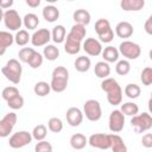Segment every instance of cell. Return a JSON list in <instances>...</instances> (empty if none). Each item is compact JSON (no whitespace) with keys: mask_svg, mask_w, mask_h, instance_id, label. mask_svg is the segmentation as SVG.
Here are the masks:
<instances>
[{"mask_svg":"<svg viewBox=\"0 0 152 152\" xmlns=\"http://www.w3.org/2000/svg\"><path fill=\"white\" fill-rule=\"evenodd\" d=\"M101 89L107 94V101L112 106H118L122 102V89L116 82V80L108 77L102 80Z\"/></svg>","mask_w":152,"mask_h":152,"instance_id":"1","label":"cell"},{"mask_svg":"<svg viewBox=\"0 0 152 152\" xmlns=\"http://www.w3.org/2000/svg\"><path fill=\"white\" fill-rule=\"evenodd\" d=\"M1 72L4 74V76L12 82L13 84H18L21 80V74H23V68L21 64L19 63L18 59L15 58H11L5 66H2Z\"/></svg>","mask_w":152,"mask_h":152,"instance_id":"2","label":"cell"},{"mask_svg":"<svg viewBox=\"0 0 152 152\" xmlns=\"http://www.w3.org/2000/svg\"><path fill=\"white\" fill-rule=\"evenodd\" d=\"M83 114L89 121H93V122L99 121L102 116V108L100 102L94 99L87 100L83 104Z\"/></svg>","mask_w":152,"mask_h":152,"instance_id":"3","label":"cell"},{"mask_svg":"<svg viewBox=\"0 0 152 152\" xmlns=\"http://www.w3.org/2000/svg\"><path fill=\"white\" fill-rule=\"evenodd\" d=\"M95 31L102 43H110L114 38V31L110 27V23L104 18L99 19L95 23Z\"/></svg>","mask_w":152,"mask_h":152,"instance_id":"4","label":"cell"},{"mask_svg":"<svg viewBox=\"0 0 152 152\" xmlns=\"http://www.w3.org/2000/svg\"><path fill=\"white\" fill-rule=\"evenodd\" d=\"M131 125L134 128L135 133H142L152 128V115L148 113H141L137 114L135 116H132Z\"/></svg>","mask_w":152,"mask_h":152,"instance_id":"5","label":"cell"},{"mask_svg":"<svg viewBox=\"0 0 152 152\" xmlns=\"http://www.w3.org/2000/svg\"><path fill=\"white\" fill-rule=\"evenodd\" d=\"M32 139H33L32 133H28L27 131H19V132L13 133L10 137L8 145L12 148H21V147L30 145Z\"/></svg>","mask_w":152,"mask_h":152,"instance_id":"6","label":"cell"},{"mask_svg":"<svg viewBox=\"0 0 152 152\" xmlns=\"http://www.w3.org/2000/svg\"><path fill=\"white\" fill-rule=\"evenodd\" d=\"M119 52L127 59H137L141 53V49L134 42L124 40L119 45Z\"/></svg>","mask_w":152,"mask_h":152,"instance_id":"7","label":"cell"},{"mask_svg":"<svg viewBox=\"0 0 152 152\" xmlns=\"http://www.w3.org/2000/svg\"><path fill=\"white\" fill-rule=\"evenodd\" d=\"M2 19L5 26L11 31H19V28L23 25V19L20 18L19 13L15 10H6L2 13Z\"/></svg>","mask_w":152,"mask_h":152,"instance_id":"8","label":"cell"},{"mask_svg":"<svg viewBox=\"0 0 152 152\" xmlns=\"http://www.w3.org/2000/svg\"><path fill=\"white\" fill-rule=\"evenodd\" d=\"M17 119H18L17 114L14 112H10L0 120V137L1 138H6L10 135V133L12 132L13 127L17 124Z\"/></svg>","mask_w":152,"mask_h":152,"instance_id":"9","label":"cell"},{"mask_svg":"<svg viewBox=\"0 0 152 152\" xmlns=\"http://www.w3.org/2000/svg\"><path fill=\"white\" fill-rule=\"evenodd\" d=\"M88 144L95 148L108 150L110 148V134H104V133L91 134L88 138Z\"/></svg>","mask_w":152,"mask_h":152,"instance_id":"10","label":"cell"},{"mask_svg":"<svg viewBox=\"0 0 152 152\" xmlns=\"http://www.w3.org/2000/svg\"><path fill=\"white\" fill-rule=\"evenodd\" d=\"M109 129L113 133H119L125 126V115L120 109H114L109 115Z\"/></svg>","mask_w":152,"mask_h":152,"instance_id":"11","label":"cell"},{"mask_svg":"<svg viewBox=\"0 0 152 152\" xmlns=\"http://www.w3.org/2000/svg\"><path fill=\"white\" fill-rule=\"evenodd\" d=\"M51 38V32L48 28H39L31 36V43L33 46H46Z\"/></svg>","mask_w":152,"mask_h":152,"instance_id":"12","label":"cell"},{"mask_svg":"<svg viewBox=\"0 0 152 152\" xmlns=\"http://www.w3.org/2000/svg\"><path fill=\"white\" fill-rule=\"evenodd\" d=\"M83 50L86 51V53H88L89 56H94V57L101 55L103 51L101 42L97 40L96 38H87L83 42Z\"/></svg>","mask_w":152,"mask_h":152,"instance_id":"13","label":"cell"},{"mask_svg":"<svg viewBox=\"0 0 152 152\" xmlns=\"http://www.w3.org/2000/svg\"><path fill=\"white\" fill-rule=\"evenodd\" d=\"M83 113L80 108L77 107H70L68 110H66V114H65V118H66V121L70 126L72 127H77L82 124L83 121Z\"/></svg>","mask_w":152,"mask_h":152,"instance_id":"14","label":"cell"},{"mask_svg":"<svg viewBox=\"0 0 152 152\" xmlns=\"http://www.w3.org/2000/svg\"><path fill=\"white\" fill-rule=\"evenodd\" d=\"M86 26L84 25H81V24H74L71 26V30L70 32L66 34V38H70V39H74V40H77V42H81L83 40V38L86 37Z\"/></svg>","mask_w":152,"mask_h":152,"instance_id":"15","label":"cell"},{"mask_svg":"<svg viewBox=\"0 0 152 152\" xmlns=\"http://www.w3.org/2000/svg\"><path fill=\"white\" fill-rule=\"evenodd\" d=\"M115 33L119 38H129L133 34V26L128 21H120L115 26Z\"/></svg>","mask_w":152,"mask_h":152,"instance_id":"16","label":"cell"},{"mask_svg":"<svg viewBox=\"0 0 152 152\" xmlns=\"http://www.w3.org/2000/svg\"><path fill=\"white\" fill-rule=\"evenodd\" d=\"M144 6H145L144 0H121L120 2V7L126 12H129V11L137 12L142 10Z\"/></svg>","mask_w":152,"mask_h":152,"instance_id":"17","label":"cell"},{"mask_svg":"<svg viewBox=\"0 0 152 152\" xmlns=\"http://www.w3.org/2000/svg\"><path fill=\"white\" fill-rule=\"evenodd\" d=\"M110 150L112 152H127V146L119 134H110Z\"/></svg>","mask_w":152,"mask_h":152,"instance_id":"18","label":"cell"},{"mask_svg":"<svg viewBox=\"0 0 152 152\" xmlns=\"http://www.w3.org/2000/svg\"><path fill=\"white\" fill-rule=\"evenodd\" d=\"M42 14H43L44 19H45L48 23H53V21H56V20L59 18V10H58L56 6L48 5V6H45V7L43 8Z\"/></svg>","mask_w":152,"mask_h":152,"instance_id":"19","label":"cell"},{"mask_svg":"<svg viewBox=\"0 0 152 152\" xmlns=\"http://www.w3.org/2000/svg\"><path fill=\"white\" fill-rule=\"evenodd\" d=\"M88 144V139L82 133H75L70 138V146L74 150H82Z\"/></svg>","mask_w":152,"mask_h":152,"instance_id":"20","label":"cell"},{"mask_svg":"<svg viewBox=\"0 0 152 152\" xmlns=\"http://www.w3.org/2000/svg\"><path fill=\"white\" fill-rule=\"evenodd\" d=\"M72 18L75 20V24H81V25H88L90 23V13L87 11V10H83V8H80V10H76L72 14Z\"/></svg>","mask_w":152,"mask_h":152,"instance_id":"21","label":"cell"},{"mask_svg":"<svg viewBox=\"0 0 152 152\" xmlns=\"http://www.w3.org/2000/svg\"><path fill=\"white\" fill-rule=\"evenodd\" d=\"M119 55H120L119 50H118L116 48L112 46V45L104 48L103 51H102V57H103L104 62H107V63H114V62H118V59H119Z\"/></svg>","mask_w":152,"mask_h":152,"instance_id":"22","label":"cell"},{"mask_svg":"<svg viewBox=\"0 0 152 152\" xmlns=\"http://www.w3.org/2000/svg\"><path fill=\"white\" fill-rule=\"evenodd\" d=\"M94 72L95 75L99 77V78H108V76L110 75V66L107 62L102 61V62H97L95 64V68H94Z\"/></svg>","mask_w":152,"mask_h":152,"instance_id":"23","label":"cell"},{"mask_svg":"<svg viewBox=\"0 0 152 152\" xmlns=\"http://www.w3.org/2000/svg\"><path fill=\"white\" fill-rule=\"evenodd\" d=\"M13 42H14V37L10 32L1 31L0 32V49H1L0 55H4L5 51H6V49L8 46H11L13 44Z\"/></svg>","mask_w":152,"mask_h":152,"instance_id":"24","label":"cell"},{"mask_svg":"<svg viewBox=\"0 0 152 152\" xmlns=\"http://www.w3.org/2000/svg\"><path fill=\"white\" fill-rule=\"evenodd\" d=\"M75 69L80 72H86L90 69V65H91V62H90V58L87 57V56H80L76 58L75 63Z\"/></svg>","mask_w":152,"mask_h":152,"instance_id":"25","label":"cell"},{"mask_svg":"<svg viewBox=\"0 0 152 152\" xmlns=\"http://www.w3.org/2000/svg\"><path fill=\"white\" fill-rule=\"evenodd\" d=\"M50 90H51V86H50V83H48V82H45V81H39V82H37V83L34 84V87H33L34 94H36L37 96H39V97H44V96L49 95Z\"/></svg>","mask_w":152,"mask_h":152,"instance_id":"26","label":"cell"},{"mask_svg":"<svg viewBox=\"0 0 152 152\" xmlns=\"http://www.w3.org/2000/svg\"><path fill=\"white\" fill-rule=\"evenodd\" d=\"M23 24L28 30H36L39 24V18L34 13H27L23 18Z\"/></svg>","mask_w":152,"mask_h":152,"instance_id":"27","label":"cell"},{"mask_svg":"<svg viewBox=\"0 0 152 152\" xmlns=\"http://www.w3.org/2000/svg\"><path fill=\"white\" fill-rule=\"evenodd\" d=\"M65 34H66V31H65V27L63 25H57L52 28V32H51V36H52V40L57 44H61L64 42L65 38Z\"/></svg>","mask_w":152,"mask_h":152,"instance_id":"28","label":"cell"},{"mask_svg":"<svg viewBox=\"0 0 152 152\" xmlns=\"http://www.w3.org/2000/svg\"><path fill=\"white\" fill-rule=\"evenodd\" d=\"M68 78H55V77H51V82H50V86H51V90H53L55 93H62L68 87Z\"/></svg>","mask_w":152,"mask_h":152,"instance_id":"29","label":"cell"},{"mask_svg":"<svg viewBox=\"0 0 152 152\" xmlns=\"http://www.w3.org/2000/svg\"><path fill=\"white\" fill-rule=\"evenodd\" d=\"M64 50L69 55H76L81 50V42H77V40L66 38V40L64 43Z\"/></svg>","mask_w":152,"mask_h":152,"instance_id":"30","label":"cell"},{"mask_svg":"<svg viewBox=\"0 0 152 152\" xmlns=\"http://www.w3.org/2000/svg\"><path fill=\"white\" fill-rule=\"evenodd\" d=\"M43 56H44V58H46L48 61H56V59L59 57V50H58V48H56L55 45L48 44V45L44 48Z\"/></svg>","mask_w":152,"mask_h":152,"instance_id":"31","label":"cell"},{"mask_svg":"<svg viewBox=\"0 0 152 152\" xmlns=\"http://www.w3.org/2000/svg\"><path fill=\"white\" fill-rule=\"evenodd\" d=\"M124 115H127V116H135L138 113H139V107L137 103L134 102H125L124 104H121V109H120Z\"/></svg>","mask_w":152,"mask_h":152,"instance_id":"32","label":"cell"},{"mask_svg":"<svg viewBox=\"0 0 152 152\" xmlns=\"http://www.w3.org/2000/svg\"><path fill=\"white\" fill-rule=\"evenodd\" d=\"M46 134H48V128H46V126L43 125V124L37 125V126L33 128V131H32V137H33V139L37 140V141L44 140V139L46 138Z\"/></svg>","mask_w":152,"mask_h":152,"instance_id":"33","label":"cell"},{"mask_svg":"<svg viewBox=\"0 0 152 152\" xmlns=\"http://www.w3.org/2000/svg\"><path fill=\"white\" fill-rule=\"evenodd\" d=\"M30 40H31V37L26 30H19L14 36V42L19 46H25Z\"/></svg>","mask_w":152,"mask_h":152,"instance_id":"34","label":"cell"},{"mask_svg":"<svg viewBox=\"0 0 152 152\" xmlns=\"http://www.w3.org/2000/svg\"><path fill=\"white\" fill-rule=\"evenodd\" d=\"M115 71L118 75L120 76H125L131 71V63L127 59H121L118 61L116 65H115Z\"/></svg>","mask_w":152,"mask_h":152,"instance_id":"35","label":"cell"},{"mask_svg":"<svg viewBox=\"0 0 152 152\" xmlns=\"http://www.w3.org/2000/svg\"><path fill=\"white\" fill-rule=\"evenodd\" d=\"M140 93H141V89H140V87H139L138 84H135V83H128V84L125 87V94H126V96H128L129 99H137V97H139Z\"/></svg>","mask_w":152,"mask_h":152,"instance_id":"36","label":"cell"},{"mask_svg":"<svg viewBox=\"0 0 152 152\" xmlns=\"http://www.w3.org/2000/svg\"><path fill=\"white\" fill-rule=\"evenodd\" d=\"M48 128L52 133H59L63 129V122L59 118H51L48 121Z\"/></svg>","mask_w":152,"mask_h":152,"instance_id":"37","label":"cell"},{"mask_svg":"<svg viewBox=\"0 0 152 152\" xmlns=\"http://www.w3.org/2000/svg\"><path fill=\"white\" fill-rule=\"evenodd\" d=\"M34 52H36V50H34L33 48H23V49L19 50L18 57H19V59H20L21 62L28 63L30 59H31V57H32V55H33Z\"/></svg>","mask_w":152,"mask_h":152,"instance_id":"38","label":"cell"},{"mask_svg":"<svg viewBox=\"0 0 152 152\" xmlns=\"http://www.w3.org/2000/svg\"><path fill=\"white\" fill-rule=\"evenodd\" d=\"M1 95H2V99H4L5 101H8V100H11V99H13V97H15V96H18V95H20V94H19V90H18L17 87L10 86V87L4 88Z\"/></svg>","mask_w":152,"mask_h":152,"instance_id":"39","label":"cell"},{"mask_svg":"<svg viewBox=\"0 0 152 152\" xmlns=\"http://www.w3.org/2000/svg\"><path fill=\"white\" fill-rule=\"evenodd\" d=\"M140 80H141L144 86L152 84V68L146 66L145 69H142L141 75H140Z\"/></svg>","mask_w":152,"mask_h":152,"instance_id":"40","label":"cell"},{"mask_svg":"<svg viewBox=\"0 0 152 152\" xmlns=\"http://www.w3.org/2000/svg\"><path fill=\"white\" fill-rule=\"evenodd\" d=\"M43 59H44V56L42 55V53H39V52H34L33 55H32V57H31V59H30V62H28V65L32 68V69H37V68H39L42 64H43Z\"/></svg>","mask_w":152,"mask_h":152,"instance_id":"41","label":"cell"},{"mask_svg":"<svg viewBox=\"0 0 152 152\" xmlns=\"http://www.w3.org/2000/svg\"><path fill=\"white\" fill-rule=\"evenodd\" d=\"M51 77H55V78H68L69 80V71L65 66H56L53 70H52V75Z\"/></svg>","mask_w":152,"mask_h":152,"instance_id":"42","label":"cell"},{"mask_svg":"<svg viewBox=\"0 0 152 152\" xmlns=\"http://www.w3.org/2000/svg\"><path fill=\"white\" fill-rule=\"evenodd\" d=\"M7 106L10 108H12V109H20L24 106V97L21 95H18V96L8 100L7 101Z\"/></svg>","mask_w":152,"mask_h":152,"instance_id":"43","label":"cell"},{"mask_svg":"<svg viewBox=\"0 0 152 152\" xmlns=\"http://www.w3.org/2000/svg\"><path fill=\"white\" fill-rule=\"evenodd\" d=\"M34 151L36 152H52V145L49 141L42 140V141H38L36 144Z\"/></svg>","mask_w":152,"mask_h":152,"instance_id":"44","label":"cell"},{"mask_svg":"<svg viewBox=\"0 0 152 152\" xmlns=\"http://www.w3.org/2000/svg\"><path fill=\"white\" fill-rule=\"evenodd\" d=\"M141 144L144 147L151 148L152 147V133H146L141 139Z\"/></svg>","mask_w":152,"mask_h":152,"instance_id":"45","label":"cell"},{"mask_svg":"<svg viewBox=\"0 0 152 152\" xmlns=\"http://www.w3.org/2000/svg\"><path fill=\"white\" fill-rule=\"evenodd\" d=\"M144 30H145V32L147 33V34H150V36H152V14L147 18V20L145 21V24H144Z\"/></svg>","mask_w":152,"mask_h":152,"instance_id":"46","label":"cell"},{"mask_svg":"<svg viewBox=\"0 0 152 152\" xmlns=\"http://www.w3.org/2000/svg\"><path fill=\"white\" fill-rule=\"evenodd\" d=\"M26 5L32 8H36L40 5V0H26Z\"/></svg>","mask_w":152,"mask_h":152,"instance_id":"47","label":"cell"},{"mask_svg":"<svg viewBox=\"0 0 152 152\" xmlns=\"http://www.w3.org/2000/svg\"><path fill=\"white\" fill-rule=\"evenodd\" d=\"M12 5H13V1H12V0H8V1H0V7H1L2 10L10 8Z\"/></svg>","mask_w":152,"mask_h":152,"instance_id":"48","label":"cell"},{"mask_svg":"<svg viewBox=\"0 0 152 152\" xmlns=\"http://www.w3.org/2000/svg\"><path fill=\"white\" fill-rule=\"evenodd\" d=\"M148 112L152 115V97H150V100H148Z\"/></svg>","mask_w":152,"mask_h":152,"instance_id":"49","label":"cell"},{"mask_svg":"<svg viewBox=\"0 0 152 152\" xmlns=\"http://www.w3.org/2000/svg\"><path fill=\"white\" fill-rule=\"evenodd\" d=\"M148 56H150V59L152 61V49L150 50V52H148Z\"/></svg>","mask_w":152,"mask_h":152,"instance_id":"50","label":"cell"},{"mask_svg":"<svg viewBox=\"0 0 152 152\" xmlns=\"http://www.w3.org/2000/svg\"><path fill=\"white\" fill-rule=\"evenodd\" d=\"M151 97H152V91H151Z\"/></svg>","mask_w":152,"mask_h":152,"instance_id":"51","label":"cell"}]
</instances>
